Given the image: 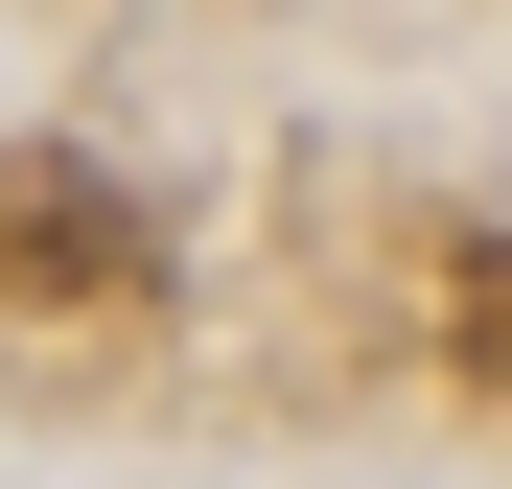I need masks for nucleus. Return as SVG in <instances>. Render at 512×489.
Masks as SVG:
<instances>
[{
    "label": "nucleus",
    "instance_id": "nucleus-1",
    "mask_svg": "<svg viewBox=\"0 0 512 489\" xmlns=\"http://www.w3.org/2000/svg\"><path fill=\"white\" fill-rule=\"evenodd\" d=\"M117 257H140L117 187H70V163H47V187H0V280H117Z\"/></svg>",
    "mask_w": 512,
    "mask_h": 489
},
{
    "label": "nucleus",
    "instance_id": "nucleus-2",
    "mask_svg": "<svg viewBox=\"0 0 512 489\" xmlns=\"http://www.w3.org/2000/svg\"><path fill=\"white\" fill-rule=\"evenodd\" d=\"M466 350H489V373H512V280H489V303H466Z\"/></svg>",
    "mask_w": 512,
    "mask_h": 489
}]
</instances>
